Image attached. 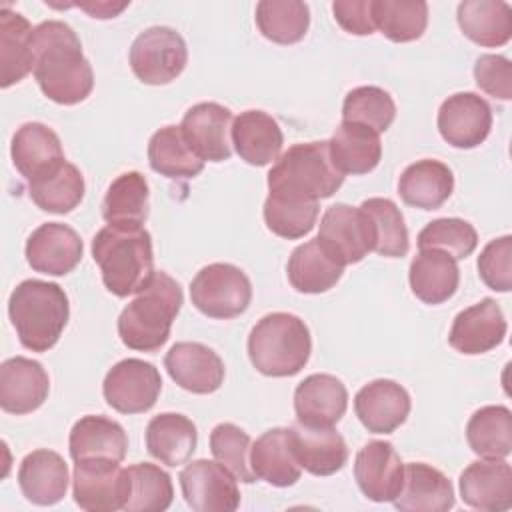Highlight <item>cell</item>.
<instances>
[{
  "instance_id": "1",
  "label": "cell",
  "mask_w": 512,
  "mask_h": 512,
  "mask_svg": "<svg viewBox=\"0 0 512 512\" xmlns=\"http://www.w3.org/2000/svg\"><path fill=\"white\" fill-rule=\"evenodd\" d=\"M34 78L46 98L62 106L86 100L94 88V72L76 32L60 20L34 28Z\"/></svg>"
},
{
  "instance_id": "2",
  "label": "cell",
  "mask_w": 512,
  "mask_h": 512,
  "mask_svg": "<svg viewBox=\"0 0 512 512\" xmlns=\"http://www.w3.org/2000/svg\"><path fill=\"white\" fill-rule=\"evenodd\" d=\"M92 258L106 290L118 298L136 294L152 278V236L142 224H108L92 240Z\"/></svg>"
},
{
  "instance_id": "3",
  "label": "cell",
  "mask_w": 512,
  "mask_h": 512,
  "mask_svg": "<svg viewBox=\"0 0 512 512\" xmlns=\"http://www.w3.org/2000/svg\"><path fill=\"white\" fill-rule=\"evenodd\" d=\"M184 302L180 284L166 272H154L136 298L118 316L122 344L136 352H156L168 338Z\"/></svg>"
},
{
  "instance_id": "4",
  "label": "cell",
  "mask_w": 512,
  "mask_h": 512,
  "mask_svg": "<svg viewBox=\"0 0 512 512\" xmlns=\"http://www.w3.org/2000/svg\"><path fill=\"white\" fill-rule=\"evenodd\" d=\"M8 316L24 348L48 352L60 340L68 324V296L54 282L30 278L12 290Z\"/></svg>"
},
{
  "instance_id": "5",
  "label": "cell",
  "mask_w": 512,
  "mask_h": 512,
  "mask_svg": "<svg viewBox=\"0 0 512 512\" xmlns=\"http://www.w3.org/2000/svg\"><path fill=\"white\" fill-rule=\"evenodd\" d=\"M312 338L306 322L290 312H270L262 316L248 336V356L252 366L272 378L298 374L310 358Z\"/></svg>"
},
{
  "instance_id": "6",
  "label": "cell",
  "mask_w": 512,
  "mask_h": 512,
  "mask_svg": "<svg viewBox=\"0 0 512 512\" xmlns=\"http://www.w3.org/2000/svg\"><path fill=\"white\" fill-rule=\"evenodd\" d=\"M344 182L330 158L328 140L300 142L290 146L268 172L270 194L318 202L330 198Z\"/></svg>"
},
{
  "instance_id": "7",
  "label": "cell",
  "mask_w": 512,
  "mask_h": 512,
  "mask_svg": "<svg viewBox=\"0 0 512 512\" xmlns=\"http://www.w3.org/2000/svg\"><path fill=\"white\" fill-rule=\"evenodd\" d=\"M192 304L208 318L230 320L244 314L252 300L250 278L234 264L204 266L190 282Z\"/></svg>"
},
{
  "instance_id": "8",
  "label": "cell",
  "mask_w": 512,
  "mask_h": 512,
  "mask_svg": "<svg viewBox=\"0 0 512 512\" xmlns=\"http://www.w3.org/2000/svg\"><path fill=\"white\" fill-rule=\"evenodd\" d=\"M130 68L136 78L150 86L176 80L188 62L184 38L168 26H152L140 32L130 46Z\"/></svg>"
},
{
  "instance_id": "9",
  "label": "cell",
  "mask_w": 512,
  "mask_h": 512,
  "mask_svg": "<svg viewBox=\"0 0 512 512\" xmlns=\"http://www.w3.org/2000/svg\"><path fill=\"white\" fill-rule=\"evenodd\" d=\"M74 502L86 512L124 510L130 498L128 468L108 458H90L74 464Z\"/></svg>"
},
{
  "instance_id": "10",
  "label": "cell",
  "mask_w": 512,
  "mask_h": 512,
  "mask_svg": "<svg viewBox=\"0 0 512 512\" xmlns=\"http://www.w3.org/2000/svg\"><path fill=\"white\" fill-rule=\"evenodd\" d=\"M316 240L342 266L356 264L374 250V230L360 206L332 204L326 208Z\"/></svg>"
},
{
  "instance_id": "11",
  "label": "cell",
  "mask_w": 512,
  "mask_h": 512,
  "mask_svg": "<svg viewBox=\"0 0 512 512\" xmlns=\"http://www.w3.org/2000/svg\"><path fill=\"white\" fill-rule=\"evenodd\" d=\"M162 390V378L154 364L140 358H124L116 362L102 384L108 406L120 414L148 412Z\"/></svg>"
},
{
  "instance_id": "12",
  "label": "cell",
  "mask_w": 512,
  "mask_h": 512,
  "mask_svg": "<svg viewBox=\"0 0 512 512\" xmlns=\"http://www.w3.org/2000/svg\"><path fill=\"white\" fill-rule=\"evenodd\" d=\"M186 504L194 512H234L240 506L236 476L218 460H192L178 476Z\"/></svg>"
},
{
  "instance_id": "13",
  "label": "cell",
  "mask_w": 512,
  "mask_h": 512,
  "mask_svg": "<svg viewBox=\"0 0 512 512\" xmlns=\"http://www.w3.org/2000/svg\"><path fill=\"white\" fill-rule=\"evenodd\" d=\"M436 122L444 142L460 150H470L488 138L492 110L482 96L474 92H456L440 104Z\"/></svg>"
},
{
  "instance_id": "14",
  "label": "cell",
  "mask_w": 512,
  "mask_h": 512,
  "mask_svg": "<svg viewBox=\"0 0 512 512\" xmlns=\"http://www.w3.org/2000/svg\"><path fill=\"white\" fill-rule=\"evenodd\" d=\"M232 122V112L226 106L200 102L186 110L180 130L204 162H224L232 154Z\"/></svg>"
},
{
  "instance_id": "15",
  "label": "cell",
  "mask_w": 512,
  "mask_h": 512,
  "mask_svg": "<svg viewBox=\"0 0 512 512\" xmlns=\"http://www.w3.org/2000/svg\"><path fill=\"white\" fill-rule=\"evenodd\" d=\"M24 252L32 270L48 276H64L80 264L84 244L68 224L46 222L28 236Z\"/></svg>"
},
{
  "instance_id": "16",
  "label": "cell",
  "mask_w": 512,
  "mask_h": 512,
  "mask_svg": "<svg viewBox=\"0 0 512 512\" xmlns=\"http://www.w3.org/2000/svg\"><path fill=\"white\" fill-rule=\"evenodd\" d=\"M354 478L368 500L392 502L402 488L404 462L390 442L372 440L356 454Z\"/></svg>"
},
{
  "instance_id": "17",
  "label": "cell",
  "mask_w": 512,
  "mask_h": 512,
  "mask_svg": "<svg viewBox=\"0 0 512 512\" xmlns=\"http://www.w3.org/2000/svg\"><path fill=\"white\" fill-rule=\"evenodd\" d=\"M410 394L394 380L378 378L364 384L354 396V412L372 434H390L410 414Z\"/></svg>"
},
{
  "instance_id": "18",
  "label": "cell",
  "mask_w": 512,
  "mask_h": 512,
  "mask_svg": "<svg viewBox=\"0 0 512 512\" xmlns=\"http://www.w3.org/2000/svg\"><path fill=\"white\" fill-rule=\"evenodd\" d=\"M170 378L192 394H212L224 382L222 358L200 342H176L164 356Z\"/></svg>"
},
{
  "instance_id": "19",
  "label": "cell",
  "mask_w": 512,
  "mask_h": 512,
  "mask_svg": "<svg viewBox=\"0 0 512 512\" xmlns=\"http://www.w3.org/2000/svg\"><path fill=\"white\" fill-rule=\"evenodd\" d=\"M506 328V318L496 300L484 298L456 314L448 342L456 352L476 356L500 346Z\"/></svg>"
},
{
  "instance_id": "20",
  "label": "cell",
  "mask_w": 512,
  "mask_h": 512,
  "mask_svg": "<svg viewBox=\"0 0 512 512\" xmlns=\"http://www.w3.org/2000/svg\"><path fill=\"white\" fill-rule=\"evenodd\" d=\"M50 392L48 372L40 362L14 356L0 366V406L8 414H30L38 410Z\"/></svg>"
},
{
  "instance_id": "21",
  "label": "cell",
  "mask_w": 512,
  "mask_h": 512,
  "mask_svg": "<svg viewBox=\"0 0 512 512\" xmlns=\"http://www.w3.org/2000/svg\"><path fill=\"white\" fill-rule=\"evenodd\" d=\"M464 504L476 510L502 512L512 506V468L502 460H476L458 480Z\"/></svg>"
},
{
  "instance_id": "22",
  "label": "cell",
  "mask_w": 512,
  "mask_h": 512,
  "mask_svg": "<svg viewBox=\"0 0 512 512\" xmlns=\"http://www.w3.org/2000/svg\"><path fill=\"white\" fill-rule=\"evenodd\" d=\"M346 406L348 390L332 374H310L294 390V412L302 426H334Z\"/></svg>"
},
{
  "instance_id": "23",
  "label": "cell",
  "mask_w": 512,
  "mask_h": 512,
  "mask_svg": "<svg viewBox=\"0 0 512 512\" xmlns=\"http://www.w3.org/2000/svg\"><path fill=\"white\" fill-rule=\"evenodd\" d=\"M250 468L256 478L288 488L300 480L302 466L294 450L292 428H270L250 448Z\"/></svg>"
},
{
  "instance_id": "24",
  "label": "cell",
  "mask_w": 512,
  "mask_h": 512,
  "mask_svg": "<svg viewBox=\"0 0 512 512\" xmlns=\"http://www.w3.org/2000/svg\"><path fill=\"white\" fill-rule=\"evenodd\" d=\"M392 502L400 512H446L454 506V488L438 468L410 462L404 466L402 488Z\"/></svg>"
},
{
  "instance_id": "25",
  "label": "cell",
  "mask_w": 512,
  "mask_h": 512,
  "mask_svg": "<svg viewBox=\"0 0 512 512\" xmlns=\"http://www.w3.org/2000/svg\"><path fill=\"white\" fill-rule=\"evenodd\" d=\"M18 484L28 502L38 506H54L66 496L68 466L54 450H34L20 462Z\"/></svg>"
},
{
  "instance_id": "26",
  "label": "cell",
  "mask_w": 512,
  "mask_h": 512,
  "mask_svg": "<svg viewBox=\"0 0 512 512\" xmlns=\"http://www.w3.org/2000/svg\"><path fill=\"white\" fill-rule=\"evenodd\" d=\"M232 144L246 164L266 166L278 160L284 136L278 122L268 112L246 110L232 122Z\"/></svg>"
},
{
  "instance_id": "27",
  "label": "cell",
  "mask_w": 512,
  "mask_h": 512,
  "mask_svg": "<svg viewBox=\"0 0 512 512\" xmlns=\"http://www.w3.org/2000/svg\"><path fill=\"white\" fill-rule=\"evenodd\" d=\"M10 154L16 170L28 182L66 160L58 134L42 122L22 124L12 136Z\"/></svg>"
},
{
  "instance_id": "28",
  "label": "cell",
  "mask_w": 512,
  "mask_h": 512,
  "mask_svg": "<svg viewBox=\"0 0 512 512\" xmlns=\"http://www.w3.org/2000/svg\"><path fill=\"white\" fill-rule=\"evenodd\" d=\"M458 260L436 248H420L412 258L408 280L412 294L424 304H442L450 300L460 282Z\"/></svg>"
},
{
  "instance_id": "29",
  "label": "cell",
  "mask_w": 512,
  "mask_h": 512,
  "mask_svg": "<svg viewBox=\"0 0 512 512\" xmlns=\"http://www.w3.org/2000/svg\"><path fill=\"white\" fill-rule=\"evenodd\" d=\"M454 190V174L452 170L432 158L416 160L404 168L398 180L400 198L414 208L420 210H436L440 208Z\"/></svg>"
},
{
  "instance_id": "30",
  "label": "cell",
  "mask_w": 512,
  "mask_h": 512,
  "mask_svg": "<svg viewBox=\"0 0 512 512\" xmlns=\"http://www.w3.org/2000/svg\"><path fill=\"white\" fill-rule=\"evenodd\" d=\"M68 448L74 462L90 458H108L122 462L128 450V436L116 420L88 414L72 426Z\"/></svg>"
},
{
  "instance_id": "31",
  "label": "cell",
  "mask_w": 512,
  "mask_h": 512,
  "mask_svg": "<svg viewBox=\"0 0 512 512\" xmlns=\"http://www.w3.org/2000/svg\"><path fill=\"white\" fill-rule=\"evenodd\" d=\"M294 450L302 470L314 476H330L348 462V446L332 426H302L292 428Z\"/></svg>"
},
{
  "instance_id": "32",
  "label": "cell",
  "mask_w": 512,
  "mask_h": 512,
  "mask_svg": "<svg viewBox=\"0 0 512 512\" xmlns=\"http://www.w3.org/2000/svg\"><path fill=\"white\" fill-rule=\"evenodd\" d=\"M456 20L462 34L484 48L504 46L512 36V8L502 0H464Z\"/></svg>"
},
{
  "instance_id": "33",
  "label": "cell",
  "mask_w": 512,
  "mask_h": 512,
  "mask_svg": "<svg viewBox=\"0 0 512 512\" xmlns=\"http://www.w3.org/2000/svg\"><path fill=\"white\" fill-rule=\"evenodd\" d=\"M332 164L338 172L346 174H368L382 158L380 134L368 126L342 122L332 138L328 140Z\"/></svg>"
},
{
  "instance_id": "34",
  "label": "cell",
  "mask_w": 512,
  "mask_h": 512,
  "mask_svg": "<svg viewBox=\"0 0 512 512\" xmlns=\"http://www.w3.org/2000/svg\"><path fill=\"white\" fill-rule=\"evenodd\" d=\"M196 424L176 412H162L146 426V448L152 458L166 466H180L190 460L196 450Z\"/></svg>"
},
{
  "instance_id": "35",
  "label": "cell",
  "mask_w": 512,
  "mask_h": 512,
  "mask_svg": "<svg viewBox=\"0 0 512 512\" xmlns=\"http://www.w3.org/2000/svg\"><path fill=\"white\" fill-rule=\"evenodd\" d=\"M34 28L30 22L10 10H0V86L10 88L20 82L34 68V48H32Z\"/></svg>"
},
{
  "instance_id": "36",
  "label": "cell",
  "mask_w": 512,
  "mask_h": 512,
  "mask_svg": "<svg viewBox=\"0 0 512 512\" xmlns=\"http://www.w3.org/2000/svg\"><path fill=\"white\" fill-rule=\"evenodd\" d=\"M344 266L338 264L314 238L296 246L288 258L286 274L296 292L322 294L336 286Z\"/></svg>"
},
{
  "instance_id": "37",
  "label": "cell",
  "mask_w": 512,
  "mask_h": 512,
  "mask_svg": "<svg viewBox=\"0 0 512 512\" xmlns=\"http://www.w3.org/2000/svg\"><path fill=\"white\" fill-rule=\"evenodd\" d=\"M84 176L68 160L28 182L32 202L50 214H68L84 198Z\"/></svg>"
},
{
  "instance_id": "38",
  "label": "cell",
  "mask_w": 512,
  "mask_h": 512,
  "mask_svg": "<svg viewBox=\"0 0 512 512\" xmlns=\"http://www.w3.org/2000/svg\"><path fill=\"white\" fill-rule=\"evenodd\" d=\"M148 164L166 178H194L202 172L204 160L190 148L180 126L156 130L148 142Z\"/></svg>"
},
{
  "instance_id": "39",
  "label": "cell",
  "mask_w": 512,
  "mask_h": 512,
  "mask_svg": "<svg viewBox=\"0 0 512 512\" xmlns=\"http://www.w3.org/2000/svg\"><path fill=\"white\" fill-rule=\"evenodd\" d=\"M466 440L474 454L488 460L508 458L512 452V412L506 406H482L466 424Z\"/></svg>"
},
{
  "instance_id": "40",
  "label": "cell",
  "mask_w": 512,
  "mask_h": 512,
  "mask_svg": "<svg viewBox=\"0 0 512 512\" xmlns=\"http://www.w3.org/2000/svg\"><path fill=\"white\" fill-rule=\"evenodd\" d=\"M150 208L146 178L136 172H122L112 180L102 202V216L108 224H144Z\"/></svg>"
},
{
  "instance_id": "41",
  "label": "cell",
  "mask_w": 512,
  "mask_h": 512,
  "mask_svg": "<svg viewBox=\"0 0 512 512\" xmlns=\"http://www.w3.org/2000/svg\"><path fill=\"white\" fill-rule=\"evenodd\" d=\"M260 34L276 44L300 42L310 26V8L300 0H262L256 4Z\"/></svg>"
},
{
  "instance_id": "42",
  "label": "cell",
  "mask_w": 512,
  "mask_h": 512,
  "mask_svg": "<svg viewBox=\"0 0 512 512\" xmlns=\"http://www.w3.org/2000/svg\"><path fill=\"white\" fill-rule=\"evenodd\" d=\"M374 26L392 42L418 40L428 26L424 0H372Z\"/></svg>"
},
{
  "instance_id": "43",
  "label": "cell",
  "mask_w": 512,
  "mask_h": 512,
  "mask_svg": "<svg viewBox=\"0 0 512 512\" xmlns=\"http://www.w3.org/2000/svg\"><path fill=\"white\" fill-rule=\"evenodd\" d=\"M360 208L370 218L374 230V250L386 258H402L408 254V228L400 208L388 198H368Z\"/></svg>"
},
{
  "instance_id": "44",
  "label": "cell",
  "mask_w": 512,
  "mask_h": 512,
  "mask_svg": "<svg viewBox=\"0 0 512 512\" xmlns=\"http://www.w3.org/2000/svg\"><path fill=\"white\" fill-rule=\"evenodd\" d=\"M320 206L312 200H298L284 194H268L264 202V222L268 230L286 240H298L312 232Z\"/></svg>"
},
{
  "instance_id": "45",
  "label": "cell",
  "mask_w": 512,
  "mask_h": 512,
  "mask_svg": "<svg viewBox=\"0 0 512 512\" xmlns=\"http://www.w3.org/2000/svg\"><path fill=\"white\" fill-rule=\"evenodd\" d=\"M130 498L124 506L128 512H164L174 500L172 478L166 470L150 462L128 466Z\"/></svg>"
},
{
  "instance_id": "46",
  "label": "cell",
  "mask_w": 512,
  "mask_h": 512,
  "mask_svg": "<svg viewBox=\"0 0 512 512\" xmlns=\"http://www.w3.org/2000/svg\"><path fill=\"white\" fill-rule=\"evenodd\" d=\"M396 118V104L392 96L378 86L352 88L342 104V122H354L372 128L374 132H386Z\"/></svg>"
},
{
  "instance_id": "47",
  "label": "cell",
  "mask_w": 512,
  "mask_h": 512,
  "mask_svg": "<svg viewBox=\"0 0 512 512\" xmlns=\"http://www.w3.org/2000/svg\"><path fill=\"white\" fill-rule=\"evenodd\" d=\"M250 448L252 440L248 432H244L240 426L232 422H222L214 426L210 432V450L212 456L230 470L236 480L252 484L256 480L252 468H250Z\"/></svg>"
},
{
  "instance_id": "48",
  "label": "cell",
  "mask_w": 512,
  "mask_h": 512,
  "mask_svg": "<svg viewBox=\"0 0 512 512\" xmlns=\"http://www.w3.org/2000/svg\"><path fill=\"white\" fill-rule=\"evenodd\" d=\"M476 246V228L462 218L432 220L418 234V248H436L450 254L454 260L468 258Z\"/></svg>"
},
{
  "instance_id": "49",
  "label": "cell",
  "mask_w": 512,
  "mask_h": 512,
  "mask_svg": "<svg viewBox=\"0 0 512 512\" xmlns=\"http://www.w3.org/2000/svg\"><path fill=\"white\" fill-rule=\"evenodd\" d=\"M480 280L496 292L512 288V236L490 240L478 256Z\"/></svg>"
},
{
  "instance_id": "50",
  "label": "cell",
  "mask_w": 512,
  "mask_h": 512,
  "mask_svg": "<svg viewBox=\"0 0 512 512\" xmlns=\"http://www.w3.org/2000/svg\"><path fill=\"white\" fill-rule=\"evenodd\" d=\"M474 80L492 98H512V64L500 54H482L474 64Z\"/></svg>"
},
{
  "instance_id": "51",
  "label": "cell",
  "mask_w": 512,
  "mask_h": 512,
  "mask_svg": "<svg viewBox=\"0 0 512 512\" xmlns=\"http://www.w3.org/2000/svg\"><path fill=\"white\" fill-rule=\"evenodd\" d=\"M336 22L350 34L370 36L376 26L372 18V0H336L332 4Z\"/></svg>"
},
{
  "instance_id": "52",
  "label": "cell",
  "mask_w": 512,
  "mask_h": 512,
  "mask_svg": "<svg viewBox=\"0 0 512 512\" xmlns=\"http://www.w3.org/2000/svg\"><path fill=\"white\" fill-rule=\"evenodd\" d=\"M74 6H80L92 18H114L128 6V2H120V4H114V2H78Z\"/></svg>"
}]
</instances>
